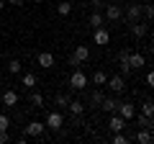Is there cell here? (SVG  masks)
Wrapping results in <instances>:
<instances>
[{
    "label": "cell",
    "instance_id": "23",
    "mask_svg": "<svg viewBox=\"0 0 154 144\" xmlns=\"http://www.w3.org/2000/svg\"><path fill=\"white\" fill-rule=\"evenodd\" d=\"M141 113H144V116H149V118L154 116V100H144V105H141Z\"/></svg>",
    "mask_w": 154,
    "mask_h": 144
},
{
    "label": "cell",
    "instance_id": "13",
    "mask_svg": "<svg viewBox=\"0 0 154 144\" xmlns=\"http://www.w3.org/2000/svg\"><path fill=\"white\" fill-rule=\"evenodd\" d=\"M131 33L136 36V39H144V36L149 33V23H141V21L131 23Z\"/></svg>",
    "mask_w": 154,
    "mask_h": 144
},
{
    "label": "cell",
    "instance_id": "29",
    "mask_svg": "<svg viewBox=\"0 0 154 144\" xmlns=\"http://www.w3.org/2000/svg\"><path fill=\"white\" fill-rule=\"evenodd\" d=\"M136 124H139V126H144V129H149V116L139 113V116H136Z\"/></svg>",
    "mask_w": 154,
    "mask_h": 144
},
{
    "label": "cell",
    "instance_id": "27",
    "mask_svg": "<svg viewBox=\"0 0 154 144\" xmlns=\"http://www.w3.org/2000/svg\"><path fill=\"white\" fill-rule=\"evenodd\" d=\"M126 142H128L126 134H121V131H116V134H113V144H126Z\"/></svg>",
    "mask_w": 154,
    "mask_h": 144
},
{
    "label": "cell",
    "instance_id": "38",
    "mask_svg": "<svg viewBox=\"0 0 154 144\" xmlns=\"http://www.w3.org/2000/svg\"><path fill=\"white\" fill-rule=\"evenodd\" d=\"M0 31H3V23H0Z\"/></svg>",
    "mask_w": 154,
    "mask_h": 144
},
{
    "label": "cell",
    "instance_id": "33",
    "mask_svg": "<svg viewBox=\"0 0 154 144\" xmlns=\"http://www.w3.org/2000/svg\"><path fill=\"white\" fill-rule=\"evenodd\" d=\"M5 142H11V136H8V131H0V144H5Z\"/></svg>",
    "mask_w": 154,
    "mask_h": 144
},
{
    "label": "cell",
    "instance_id": "28",
    "mask_svg": "<svg viewBox=\"0 0 154 144\" xmlns=\"http://www.w3.org/2000/svg\"><path fill=\"white\" fill-rule=\"evenodd\" d=\"M8 126H11V118L5 113H0V131H8Z\"/></svg>",
    "mask_w": 154,
    "mask_h": 144
},
{
    "label": "cell",
    "instance_id": "26",
    "mask_svg": "<svg viewBox=\"0 0 154 144\" xmlns=\"http://www.w3.org/2000/svg\"><path fill=\"white\" fill-rule=\"evenodd\" d=\"M141 16H146L149 21L154 18V5H152V3H146V5H141Z\"/></svg>",
    "mask_w": 154,
    "mask_h": 144
},
{
    "label": "cell",
    "instance_id": "7",
    "mask_svg": "<svg viewBox=\"0 0 154 144\" xmlns=\"http://www.w3.org/2000/svg\"><path fill=\"white\" fill-rule=\"evenodd\" d=\"M105 21H118V18L123 16V11H121V5H116V3H108L105 5Z\"/></svg>",
    "mask_w": 154,
    "mask_h": 144
},
{
    "label": "cell",
    "instance_id": "30",
    "mask_svg": "<svg viewBox=\"0 0 154 144\" xmlns=\"http://www.w3.org/2000/svg\"><path fill=\"white\" fill-rule=\"evenodd\" d=\"M69 100H72V98H67V95H57V105H62V108H67Z\"/></svg>",
    "mask_w": 154,
    "mask_h": 144
},
{
    "label": "cell",
    "instance_id": "12",
    "mask_svg": "<svg viewBox=\"0 0 154 144\" xmlns=\"http://www.w3.org/2000/svg\"><path fill=\"white\" fill-rule=\"evenodd\" d=\"M126 18H128V23H136L139 18H141V5H139V3H131V5L126 8Z\"/></svg>",
    "mask_w": 154,
    "mask_h": 144
},
{
    "label": "cell",
    "instance_id": "11",
    "mask_svg": "<svg viewBox=\"0 0 154 144\" xmlns=\"http://www.w3.org/2000/svg\"><path fill=\"white\" fill-rule=\"evenodd\" d=\"M0 100H3L5 108H13V105H18V93L16 90H5V93L0 95Z\"/></svg>",
    "mask_w": 154,
    "mask_h": 144
},
{
    "label": "cell",
    "instance_id": "31",
    "mask_svg": "<svg viewBox=\"0 0 154 144\" xmlns=\"http://www.w3.org/2000/svg\"><path fill=\"white\" fill-rule=\"evenodd\" d=\"M146 85H149V88H154V70L146 72Z\"/></svg>",
    "mask_w": 154,
    "mask_h": 144
},
{
    "label": "cell",
    "instance_id": "21",
    "mask_svg": "<svg viewBox=\"0 0 154 144\" xmlns=\"http://www.w3.org/2000/svg\"><path fill=\"white\" fill-rule=\"evenodd\" d=\"M105 83H108V75H105L103 70H95V72H93V85H98V88H103Z\"/></svg>",
    "mask_w": 154,
    "mask_h": 144
},
{
    "label": "cell",
    "instance_id": "5",
    "mask_svg": "<svg viewBox=\"0 0 154 144\" xmlns=\"http://www.w3.org/2000/svg\"><path fill=\"white\" fill-rule=\"evenodd\" d=\"M116 113H118L121 118H126V121H131V118L136 116V108H134V105H131V103L126 100V103H118V108H116Z\"/></svg>",
    "mask_w": 154,
    "mask_h": 144
},
{
    "label": "cell",
    "instance_id": "4",
    "mask_svg": "<svg viewBox=\"0 0 154 144\" xmlns=\"http://www.w3.org/2000/svg\"><path fill=\"white\" fill-rule=\"evenodd\" d=\"M126 118H121L118 116V113H110V118H108V131L110 134H116V131H123V129H126Z\"/></svg>",
    "mask_w": 154,
    "mask_h": 144
},
{
    "label": "cell",
    "instance_id": "15",
    "mask_svg": "<svg viewBox=\"0 0 154 144\" xmlns=\"http://www.w3.org/2000/svg\"><path fill=\"white\" fill-rule=\"evenodd\" d=\"M72 57H75V59L80 62V64H82V62H88V57H90V49H88L85 44H80L75 52H72Z\"/></svg>",
    "mask_w": 154,
    "mask_h": 144
},
{
    "label": "cell",
    "instance_id": "24",
    "mask_svg": "<svg viewBox=\"0 0 154 144\" xmlns=\"http://www.w3.org/2000/svg\"><path fill=\"white\" fill-rule=\"evenodd\" d=\"M31 105L33 108H41V105H44V95L41 93H31Z\"/></svg>",
    "mask_w": 154,
    "mask_h": 144
},
{
    "label": "cell",
    "instance_id": "16",
    "mask_svg": "<svg viewBox=\"0 0 154 144\" xmlns=\"http://www.w3.org/2000/svg\"><path fill=\"white\" fill-rule=\"evenodd\" d=\"M116 108H118V100L116 98H103V103H100V111H105V113H116Z\"/></svg>",
    "mask_w": 154,
    "mask_h": 144
},
{
    "label": "cell",
    "instance_id": "3",
    "mask_svg": "<svg viewBox=\"0 0 154 144\" xmlns=\"http://www.w3.org/2000/svg\"><path fill=\"white\" fill-rule=\"evenodd\" d=\"M69 88L72 90H85V88H88V75L80 72V70H75V72H72V77H69Z\"/></svg>",
    "mask_w": 154,
    "mask_h": 144
},
{
    "label": "cell",
    "instance_id": "36",
    "mask_svg": "<svg viewBox=\"0 0 154 144\" xmlns=\"http://www.w3.org/2000/svg\"><path fill=\"white\" fill-rule=\"evenodd\" d=\"M3 8H5V0H0V11H3Z\"/></svg>",
    "mask_w": 154,
    "mask_h": 144
},
{
    "label": "cell",
    "instance_id": "34",
    "mask_svg": "<svg viewBox=\"0 0 154 144\" xmlns=\"http://www.w3.org/2000/svg\"><path fill=\"white\" fill-rule=\"evenodd\" d=\"M5 3H11V5H23V0H5Z\"/></svg>",
    "mask_w": 154,
    "mask_h": 144
},
{
    "label": "cell",
    "instance_id": "9",
    "mask_svg": "<svg viewBox=\"0 0 154 144\" xmlns=\"http://www.w3.org/2000/svg\"><path fill=\"white\" fill-rule=\"evenodd\" d=\"M36 62H38V67L49 70V67H54V54H51V52H38V54H36Z\"/></svg>",
    "mask_w": 154,
    "mask_h": 144
},
{
    "label": "cell",
    "instance_id": "1",
    "mask_svg": "<svg viewBox=\"0 0 154 144\" xmlns=\"http://www.w3.org/2000/svg\"><path fill=\"white\" fill-rule=\"evenodd\" d=\"M46 129H49V131H62V126H64V116H62L59 111H51L49 116H46Z\"/></svg>",
    "mask_w": 154,
    "mask_h": 144
},
{
    "label": "cell",
    "instance_id": "25",
    "mask_svg": "<svg viewBox=\"0 0 154 144\" xmlns=\"http://www.w3.org/2000/svg\"><path fill=\"white\" fill-rule=\"evenodd\" d=\"M57 13H59V16H69L72 13V3H59V5H57Z\"/></svg>",
    "mask_w": 154,
    "mask_h": 144
},
{
    "label": "cell",
    "instance_id": "18",
    "mask_svg": "<svg viewBox=\"0 0 154 144\" xmlns=\"http://www.w3.org/2000/svg\"><path fill=\"white\" fill-rule=\"evenodd\" d=\"M67 108H69L72 116H82V113H85V103H82V100H69Z\"/></svg>",
    "mask_w": 154,
    "mask_h": 144
},
{
    "label": "cell",
    "instance_id": "37",
    "mask_svg": "<svg viewBox=\"0 0 154 144\" xmlns=\"http://www.w3.org/2000/svg\"><path fill=\"white\" fill-rule=\"evenodd\" d=\"M36 3H44V0H36Z\"/></svg>",
    "mask_w": 154,
    "mask_h": 144
},
{
    "label": "cell",
    "instance_id": "35",
    "mask_svg": "<svg viewBox=\"0 0 154 144\" xmlns=\"http://www.w3.org/2000/svg\"><path fill=\"white\" fill-rule=\"evenodd\" d=\"M149 129H152V131H154V116L149 118Z\"/></svg>",
    "mask_w": 154,
    "mask_h": 144
},
{
    "label": "cell",
    "instance_id": "6",
    "mask_svg": "<svg viewBox=\"0 0 154 144\" xmlns=\"http://www.w3.org/2000/svg\"><path fill=\"white\" fill-rule=\"evenodd\" d=\"M108 88L113 90V93H123V90H126V77H123V75H113V77H108Z\"/></svg>",
    "mask_w": 154,
    "mask_h": 144
},
{
    "label": "cell",
    "instance_id": "20",
    "mask_svg": "<svg viewBox=\"0 0 154 144\" xmlns=\"http://www.w3.org/2000/svg\"><path fill=\"white\" fill-rule=\"evenodd\" d=\"M21 85L26 90H31L33 85H36V75H33V72H23V77H21Z\"/></svg>",
    "mask_w": 154,
    "mask_h": 144
},
{
    "label": "cell",
    "instance_id": "19",
    "mask_svg": "<svg viewBox=\"0 0 154 144\" xmlns=\"http://www.w3.org/2000/svg\"><path fill=\"white\" fill-rule=\"evenodd\" d=\"M103 98H105V95L100 93V90H95V93H93V95L88 98V108H100V103H103Z\"/></svg>",
    "mask_w": 154,
    "mask_h": 144
},
{
    "label": "cell",
    "instance_id": "32",
    "mask_svg": "<svg viewBox=\"0 0 154 144\" xmlns=\"http://www.w3.org/2000/svg\"><path fill=\"white\" fill-rule=\"evenodd\" d=\"M90 5H93V8H95V11H100V8H103V5H105V0H90Z\"/></svg>",
    "mask_w": 154,
    "mask_h": 144
},
{
    "label": "cell",
    "instance_id": "8",
    "mask_svg": "<svg viewBox=\"0 0 154 144\" xmlns=\"http://www.w3.org/2000/svg\"><path fill=\"white\" fill-rule=\"evenodd\" d=\"M128 67H131V70H141L144 64H146V57L144 54H136V52H128Z\"/></svg>",
    "mask_w": 154,
    "mask_h": 144
},
{
    "label": "cell",
    "instance_id": "17",
    "mask_svg": "<svg viewBox=\"0 0 154 144\" xmlns=\"http://www.w3.org/2000/svg\"><path fill=\"white\" fill-rule=\"evenodd\" d=\"M136 142L139 144H152L154 142V136H152V129H139V134H136Z\"/></svg>",
    "mask_w": 154,
    "mask_h": 144
},
{
    "label": "cell",
    "instance_id": "2",
    "mask_svg": "<svg viewBox=\"0 0 154 144\" xmlns=\"http://www.w3.org/2000/svg\"><path fill=\"white\" fill-rule=\"evenodd\" d=\"M23 134H26V136H44L46 134V124L44 121H31L28 124V126H23Z\"/></svg>",
    "mask_w": 154,
    "mask_h": 144
},
{
    "label": "cell",
    "instance_id": "10",
    "mask_svg": "<svg viewBox=\"0 0 154 144\" xmlns=\"http://www.w3.org/2000/svg\"><path fill=\"white\" fill-rule=\"evenodd\" d=\"M93 41H95V44H100V46H105V44L110 41V33H108V28H103V26H100V28H95V33H93Z\"/></svg>",
    "mask_w": 154,
    "mask_h": 144
},
{
    "label": "cell",
    "instance_id": "14",
    "mask_svg": "<svg viewBox=\"0 0 154 144\" xmlns=\"http://www.w3.org/2000/svg\"><path fill=\"white\" fill-rule=\"evenodd\" d=\"M88 23H90V28H100V26H105V16L100 11H95V13H90Z\"/></svg>",
    "mask_w": 154,
    "mask_h": 144
},
{
    "label": "cell",
    "instance_id": "22",
    "mask_svg": "<svg viewBox=\"0 0 154 144\" xmlns=\"http://www.w3.org/2000/svg\"><path fill=\"white\" fill-rule=\"evenodd\" d=\"M21 70H23L21 59H11V62H8V72H11V75H18Z\"/></svg>",
    "mask_w": 154,
    "mask_h": 144
}]
</instances>
